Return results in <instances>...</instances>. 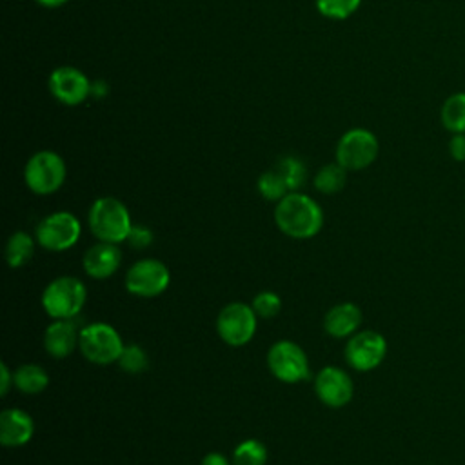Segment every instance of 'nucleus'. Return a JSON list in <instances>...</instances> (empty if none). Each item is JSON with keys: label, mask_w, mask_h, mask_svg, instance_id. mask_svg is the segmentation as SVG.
<instances>
[{"label": "nucleus", "mask_w": 465, "mask_h": 465, "mask_svg": "<svg viewBox=\"0 0 465 465\" xmlns=\"http://www.w3.org/2000/svg\"><path fill=\"white\" fill-rule=\"evenodd\" d=\"M274 222L283 234L294 240H307L320 232L323 211L314 198L300 191H291L276 202Z\"/></svg>", "instance_id": "nucleus-1"}, {"label": "nucleus", "mask_w": 465, "mask_h": 465, "mask_svg": "<svg viewBox=\"0 0 465 465\" xmlns=\"http://www.w3.org/2000/svg\"><path fill=\"white\" fill-rule=\"evenodd\" d=\"M87 223L96 240L111 243L125 242L133 227L125 203L114 196L96 198L87 211Z\"/></svg>", "instance_id": "nucleus-2"}, {"label": "nucleus", "mask_w": 465, "mask_h": 465, "mask_svg": "<svg viewBox=\"0 0 465 465\" xmlns=\"http://www.w3.org/2000/svg\"><path fill=\"white\" fill-rule=\"evenodd\" d=\"M87 289L74 276H58L42 292V307L53 320H73L85 305Z\"/></svg>", "instance_id": "nucleus-3"}, {"label": "nucleus", "mask_w": 465, "mask_h": 465, "mask_svg": "<svg viewBox=\"0 0 465 465\" xmlns=\"http://www.w3.org/2000/svg\"><path fill=\"white\" fill-rule=\"evenodd\" d=\"M65 162L64 158L49 149L36 151L24 167V182L35 194L47 196L56 193L65 182Z\"/></svg>", "instance_id": "nucleus-4"}, {"label": "nucleus", "mask_w": 465, "mask_h": 465, "mask_svg": "<svg viewBox=\"0 0 465 465\" xmlns=\"http://www.w3.org/2000/svg\"><path fill=\"white\" fill-rule=\"evenodd\" d=\"M380 154L378 136L365 127L345 131L334 149L336 162L347 171H361L374 163Z\"/></svg>", "instance_id": "nucleus-5"}, {"label": "nucleus", "mask_w": 465, "mask_h": 465, "mask_svg": "<svg viewBox=\"0 0 465 465\" xmlns=\"http://www.w3.org/2000/svg\"><path fill=\"white\" fill-rule=\"evenodd\" d=\"M78 349L91 363L109 365L118 361L124 341L120 332L113 325L105 322H93L80 329Z\"/></svg>", "instance_id": "nucleus-6"}, {"label": "nucleus", "mask_w": 465, "mask_h": 465, "mask_svg": "<svg viewBox=\"0 0 465 465\" xmlns=\"http://www.w3.org/2000/svg\"><path fill=\"white\" fill-rule=\"evenodd\" d=\"M80 220L69 211H56L44 216L35 231L36 243L53 252L71 249L80 240Z\"/></svg>", "instance_id": "nucleus-7"}, {"label": "nucleus", "mask_w": 465, "mask_h": 465, "mask_svg": "<svg viewBox=\"0 0 465 465\" xmlns=\"http://www.w3.org/2000/svg\"><path fill=\"white\" fill-rule=\"evenodd\" d=\"M258 314L243 302L227 303L216 318V331L222 341L231 347H242L249 343L256 332Z\"/></svg>", "instance_id": "nucleus-8"}, {"label": "nucleus", "mask_w": 465, "mask_h": 465, "mask_svg": "<svg viewBox=\"0 0 465 465\" xmlns=\"http://www.w3.org/2000/svg\"><path fill=\"white\" fill-rule=\"evenodd\" d=\"M267 367L276 380L285 383H298L309 378L307 354L291 340H280L269 347Z\"/></svg>", "instance_id": "nucleus-9"}, {"label": "nucleus", "mask_w": 465, "mask_h": 465, "mask_svg": "<svg viewBox=\"0 0 465 465\" xmlns=\"http://www.w3.org/2000/svg\"><path fill=\"white\" fill-rule=\"evenodd\" d=\"M171 282L167 265L156 258H142L134 262L125 272L127 292L140 298L160 296Z\"/></svg>", "instance_id": "nucleus-10"}, {"label": "nucleus", "mask_w": 465, "mask_h": 465, "mask_svg": "<svg viewBox=\"0 0 465 465\" xmlns=\"http://www.w3.org/2000/svg\"><path fill=\"white\" fill-rule=\"evenodd\" d=\"M387 356V340L378 331L363 329L354 332L345 343L347 363L360 372H369L381 365Z\"/></svg>", "instance_id": "nucleus-11"}, {"label": "nucleus", "mask_w": 465, "mask_h": 465, "mask_svg": "<svg viewBox=\"0 0 465 465\" xmlns=\"http://www.w3.org/2000/svg\"><path fill=\"white\" fill-rule=\"evenodd\" d=\"M47 87L51 96L64 105H80L91 96V80L73 65H60L51 71Z\"/></svg>", "instance_id": "nucleus-12"}, {"label": "nucleus", "mask_w": 465, "mask_h": 465, "mask_svg": "<svg viewBox=\"0 0 465 465\" xmlns=\"http://www.w3.org/2000/svg\"><path fill=\"white\" fill-rule=\"evenodd\" d=\"M314 392L322 403L338 409L352 400L354 385L349 372L340 367L327 365L316 374Z\"/></svg>", "instance_id": "nucleus-13"}, {"label": "nucleus", "mask_w": 465, "mask_h": 465, "mask_svg": "<svg viewBox=\"0 0 465 465\" xmlns=\"http://www.w3.org/2000/svg\"><path fill=\"white\" fill-rule=\"evenodd\" d=\"M122 263V251L118 249V243L111 242H96L91 245L84 256H82V267L85 274H89L94 280H105L113 276Z\"/></svg>", "instance_id": "nucleus-14"}, {"label": "nucleus", "mask_w": 465, "mask_h": 465, "mask_svg": "<svg viewBox=\"0 0 465 465\" xmlns=\"http://www.w3.org/2000/svg\"><path fill=\"white\" fill-rule=\"evenodd\" d=\"M33 434L35 421L25 411L11 407L0 412V443L4 447H22L31 441Z\"/></svg>", "instance_id": "nucleus-15"}, {"label": "nucleus", "mask_w": 465, "mask_h": 465, "mask_svg": "<svg viewBox=\"0 0 465 465\" xmlns=\"http://www.w3.org/2000/svg\"><path fill=\"white\" fill-rule=\"evenodd\" d=\"M80 341V331L73 320H53L44 331V349L49 356L64 360L74 352Z\"/></svg>", "instance_id": "nucleus-16"}, {"label": "nucleus", "mask_w": 465, "mask_h": 465, "mask_svg": "<svg viewBox=\"0 0 465 465\" xmlns=\"http://www.w3.org/2000/svg\"><path fill=\"white\" fill-rule=\"evenodd\" d=\"M361 309L352 302H341L331 307L323 318V327L332 338H349L361 327Z\"/></svg>", "instance_id": "nucleus-17"}, {"label": "nucleus", "mask_w": 465, "mask_h": 465, "mask_svg": "<svg viewBox=\"0 0 465 465\" xmlns=\"http://www.w3.org/2000/svg\"><path fill=\"white\" fill-rule=\"evenodd\" d=\"M440 122L450 134L465 133V91L449 94L440 107Z\"/></svg>", "instance_id": "nucleus-18"}, {"label": "nucleus", "mask_w": 465, "mask_h": 465, "mask_svg": "<svg viewBox=\"0 0 465 465\" xmlns=\"http://www.w3.org/2000/svg\"><path fill=\"white\" fill-rule=\"evenodd\" d=\"M35 242L25 231H16L7 238L5 243V262L11 269L24 267L35 254Z\"/></svg>", "instance_id": "nucleus-19"}, {"label": "nucleus", "mask_w": 465, "mask_h": 465, "mask_svg": "<svg viewBox=\"0 0 465 465\" xmlns=\"http://www.w3.org/2000/svg\"><path fill=\"white\" fill-rule=\"evenodd\" d=\"M49 385V376L38 363H24L15 371V387L24 394H38Z\"/></svg>", "instance_id": "nucleus-20"}, {"label": "nucleus", "mask_w": 465, "mask_h": 465, "mask_svg": "<svg viewBox=\"0 0 465 465\" xmlns=\"http://www.w3.org/2000/svg\"><path fill=\"white\" fill-rule=\"evenodd\" d=\"M347 169H343L338 162L325 163L318 173L314 174V189L322 194H334L340 193L345 187L347 182Z\"/></svg>", "instance_id": "nucleus-21"}, {"label": "nucleus", "mask_w": 465, "mask_h": 465, "mask_svg": "<svg viewBox=\"0 0 465 465\" xmlns=\"http://www.w3.org/2000/svg\"><path fill=\"white\" fill-rule=\"evenodd\" d=\"M267 449L260 440L240 441L232 450V465H265Z\"/></svg>", "instance_id": "nucleus-22"}, {"label": "nucleus", "mask_w": 465, "mask_h": 465, "mask_svg": "<svg viewBox=\"0 0 465 465\" xmlns=\"http://www.w3.org/2000/svg\"><path fill=\"white\" fill-rule=\"evenodd\" d=\"M256 189L269 202H280L285 194L291 193L283 176L278 173L276 167L260 174V178L256 182Z\"/></svg>", "instance_id": "nucleus-23"}, {"label": "nucleus", "mask_w": 465, "mask_h": 465, "mask_svg": "<svg viewBox=\"0 0 465 465\" xmlns=\"http://www.w3.org/2000/svg\"><path fill=\"white\" fill-rule=\"evenodd\" d=\"M278 173L283 176L289 191H298L305 178H307V167L305 163L296 158V156H283L278 163H276Z\"/></svg>", "instance_id": "nucleus-24"}, {"label": "nucleus", "mask_w": 465, "mask_h": 465, "mask_svg": "<svg viewBox=\"0 0 465 465\" xmlns=\"http://www.w3.org/2000/svg\"><path fill=\"white\" fill-rule=\"evenodd\" d=\"M360 5L361 0H316L318 13L331 20H345L352 16Z\"/></svg>", "instance_id": "nucleus-25"}, {"label": "nucleus", "mask_w": 465, "mask_h": 465, "mask_svg": "<svg viewBox=\"0 0 465 465\" xmlns=\"http://www.w3.org/2000/svg\"><path fill=\"white\" fill-rule=\"evenodd\" d=\"M116 363L127 374H140L147 369L149 360H147V352L140 345L129 343V345H124L122 354Z\"/></svg>", "instance_id": "nucleus-26"}, {"label": "nucleus", "mask_w": 465, "mask_h": 465, "mask_svg": "<svg viewBox=\"0 0 465 465\" xmlns=\"http://www.w3.org/2000/svg\"><path fill=\"white\" fill-rule=\"evenodd\" d=\"M251 307L258 318H274L282 309V298L272 291H262L252 298Z\"/></svg>", "instance_id": "nucleus-27"}, {"label": "nucleus", "mask_w": 465, "mask_h": 465, "mask_svg": "<svg viewBox=\"0 0 465 465\" xmlns=\"http://www.w3.org/2000/svg\"><path fill=\"white\" fill-rule=\"evenodd\" d=\"M154 236H153V231L145 225H134L131 227L129 231V236H127V243L133 247V249H145L153 243Z\"/></svg>", "instance_id": "nucleus-28"}, {"label": "nucleus", "mask_w": 465, "mask_h": 465, "mask_svg": "<svg viewBox=\"0 0 465 465\" xmlns=\"http://www.w3.org/2000/svg\"><path fill=\"white\" fill-rule=\"evenodd\" d=\"M447 149H449V156H450L454 162L463 163V162H465V133L450 134Z\"/></svg>", "instance_id": "nucleus-29"}, {"label": "nucleus", "mask_w": 465, "mask_h": 465, "mask_svg": "<svg viewBox=\"0 0 465 465\" xmlns=\"http://www.w3.org/2000/svg\"><path fill=\"white\" fill-rule=\"evenodd\" d=\"M11 387H15V372H11L7 363L2 361L0 363V394L5 396Z\"/></svg>", "instance_id": "nucleus-30"}, {"label": "nucleus", "mask_w": 465, "mask_h": 465, "mask_svg": "<svg viewBox=\"0 0 465 465\" xmlns=\"http://www.w3.org/2000/svg\"><path fill=\"white\" fill-rule=\"evenodd\" d=\"M200 465H231V461L222 452H209L203 456Z\"/></svg>", "instance_id": "nucleus-31"}, {"label": "nucleus", "mask_w": 465, "mask_h": 465, "mask_svg": "<svg viewBox=\"0 0 465 465\" xmlns=\"http://www.w3.org/2000/svg\"><path fill=\"white\" fill-rule=\"evenodd\" d=\"M38 5L47 7V9H54V7H62L65 5L69 0H35Z\"/></svg>", "instance_id": "nucleus-32"}]
</instances>
